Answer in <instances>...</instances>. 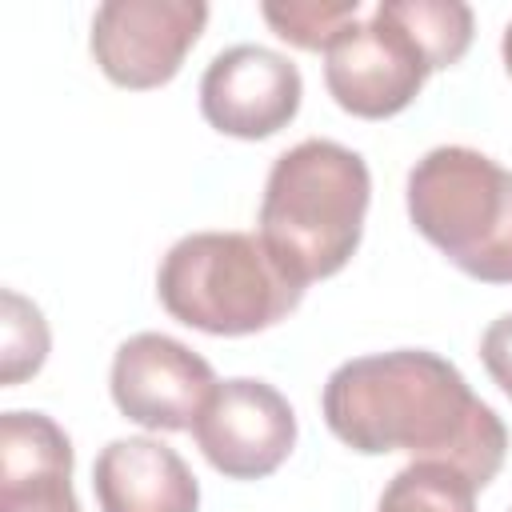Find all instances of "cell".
I'll use <instances>...</instances> for the list:
<instances>
[{
  "label": "cell",
  "instance_id": "cell-10",
  "mask_svg": "<svg viewBox=\"0 0 512 512\" xmlns=\"http://www.w3.org/2000/svg\"><path fill=\"white\" fill-rule=\"evenodd\" d=\"M0 512H80L72 440L44 412L0 416Z\"/></svg>",
  "mask_w": 512,
  "mask_h": 512
},
{
  "label": "cell",
  "instance_id": "cell-13",
  "mask_svg": "<svg viewBox=\"0 0 512 512\" xmlns=\"http://www.w3.org/2000/svg\"><path fill=\"white\" fill-rule=\"evenodd\" d=\"M476 484L440 460H412L380 492L376 512H476Z\"/></svg>",
  "mask_w": 512,
  "mask_h": 512
},
{
  "label": "cell",
  "instance_id": "cell-8",
  "mask_svg": "<svg viewBox=\"0 0 512 512\" xmlns=\"http://www.w3.org/2000/svg\"><path fill=\"white\" fill-rule=\"evenodd\" d=\"M108 384L128 420L152 432H184L196 424L220 380L188 344L164 332H136L116 348Z\"/></svg>",
  "mask_w": 512,
  "mask_h": 512
},
{
  "label": "cell",
  "instance_id": "cell-6",
  "mask_svg": "<svg viewBox=\"0 0 512 512\" xmlns=\"http://www.w3.org/2000/svg\"><path fill=\"white\" fill-rule=\"evenodd\" d=\"M428 72L416 40L380 4L368 20H352L324 52V84L332 100L364 120L404 112L420 96Z\"/></svg>",
  "mask_w": 512,
  "mask_h": 512
},
{
  "label": "cell",
  "instance_id": "cell-12",
  "mask_svg": "<svg viewBox=\"0 0 512 512\" xmlns=\"http://www.w3.org/2000/svg\"><path fill=\"white\" fill-rule=\"evenodd\" d=\"M380 8L416 40L432 72L456 64L472 44V8L460 0H380Z\"/></svg>",
  "mask_w": 512,
  "mask_h": 512
},
{
  "label": "cell",
  "instance_id": "cell-18",
  "mask_svg": "<svg viewBox=\"0 0 512 512\" xmlns=\"http://www.w3.org/2000/svg\"><path fill=\"white\" fill-rule=\"evenodd\" d=\"M508 512H512V508H508Z\"/></svg>",
  "mask_w": 512,
  "mask_h": 512
},
{
  "label": "cell",
  "instance_id": "cell-1",
  "mask_svg": "<svg viewBox=\"0 0 512 512\" xmlns=\"http://www.w3.org/2000/svg\"><path fill=\"white\" fill-rule=\"evenodd\" d=\"M324 424L360 456L412 452L460 468L476 488L508 456L504 420L468 388L456 364L428 348L344 360L320 396Z\"/></svg>",
  "mask_w": 512,
  "mask_h": 512
},
{
  "label": "cell",
  "instance_id": "cell-5",
  "mask_svg": "<svg viewBox=\"0 0 512 512\" xmlns=\"http://www.w3.org/2000/svg\"><path fill=\"white\" fill-rule=\"evenodd\" d=\"M204 24V0H108L92 16V56L120 88H160L180 72Z\"/></svg>",
  "mask_w": 512,
  "mask_h": 512
},
{
  "label": "cell",
  "instance_id": "cell-3",
  "mask_svg": "<svg viewBox=\"0 0 512 512\" xmlns=\"http://www.w3.org/2000/svg\"><path fill=\"white\" fill-rule=\"evenodd\" d=\"M172 320L208 336H248L280 324L304 296L252 232H192L176 240L156 272Z\"/></svg>",
  "mask_w": 512,
  "mask_h": 512
},
{
  "label": "cell",
  "instance_id": "cell-7",
  "mask_svg": "<svg viewBox=\"0 0 512 512\" xmlns=\"http://www.w3.org/2000/svg\"><path fill=\"white\" fill-rule=\"evenodd\" d=\"M192 436L204 460L228 480H260L288 460L296 444V412L272 384L236 376L216 384Z\"/></svg>",
  "mask_w": 512,
  "mask_h": 512
},
{
  "label": "cell",
  "instance_id": "cell-17",
  "mask_svg": "<svg viewBox=\"0 0 512 512\" xmlns=\"http://www.w3.org/2000/svg\"><path fill=\"white\" fill-rule=\"evenodd\" d=\"M500 52H504V68L512 72V24L504 28V44H500Z\"/></svg>",
  "mask_w": 512,
  "mask_h": 512
},
{
  "label": "cell",
  "instance_id": "cell-11",
  "mask_svg": "<svg viewBox=\"0 0 512 512\" xmlns=\"http://www.w3.org/2000/svg\"><path fill=\"white\" fill-rule=\"evenodd\" d=\"M100 512H196L200 484L184 456L152 436H124L100 448L92 468Z\"/></svg>",
  "mask_w": 512,
  "mask_h": 512
},
{
  "label": "cell",
  "instance_id": "cell-14",
  "mask_svg": "<svg viewBox=\"0 0 512 512\" xmlns=\"http://www.w3.org/2000/svg\"><path fill=\"white\" fill-rule=\"evenodd\" d=\"M260 12L280 40L304 52H328V44L360 16V0H268Z\"/></svg>",
  "mask_w": 512,
  "mask_h": 512
},
{
  "label": "cell",
  "instance_id": "cell-16",
  "mask_svg": "<svg viewBox=\"0 0 512 512\" xmlns=\"http://www.w3.org/2000/svg\"><path fill=\"white\" fill-rule=\"evenodd\" d=\"M480 360L488 376L500 384V392L512 400V312L488 324V332L480 336Z\"/></svg>",
  "mask_w": 512,
  "mask_h": 512
},
{
  "label": "cell",
  "instance_id": "cell-9",
  "mask_svg": "<svg viewBox=\"0 0 512 512\" xmlns=\"http://www.w3.org/2000/svg\"><path fill=\"white\" fill-rule=\"evenodd\" d=\"M300 68L260 44H236L212 56L200 76L204 120L236 140H264L292 124L300 112Z\"/></svg>",
  "mask_w": 512,
  "mask_h": 512
},
{
  "label": "cell",
  "instance_id": "cell-2",
  "mask_svg": "<svg viewBox=\"0 0 512 512\" xmlns=\"http://www.w3.org/2000/svg\"><path fill=\"white\" fill-rule=\"evenodd\" d=\"M372 176L360 152L336 140H300L280 152L260 200V240L276 264L312 284L340 272L364 236Z\"/></svg>",
  "mask_w": 512,
  "mask_h": 512
},
{
  "label": "cell",
  "instance_id": "cell-15",
  "mask_svg": "<svg viewBox=\"0 0 512 512\" xmlns=\"http://www.w3.org/2000/svg\"><path fill=\"white\" fill-rule=\"evenodd\" d=\"M48 356V324L40 316V308L32 300H24L20 292L4 288V336H0V380L12 388L28 376L40 372Z\"/></svg>",
  "mask_w": 512,
  "mask_h": 512
},
{
  "label": "cell",
  "instance_id": "cell-4",
  "mask_svg": "<svg viewBox=\"0 0 512 512\" xmlns=\"http://www.w3.org/2000/svg\"><path fill=\"white\" fill-rule=\"evenodd\" d=\"M408 220L460 272L512 284V172L492 156L440 144L408 172Z\"/></svg>",
  "mask_w": 512,
  "mask_h": 512
}]
</instances>
